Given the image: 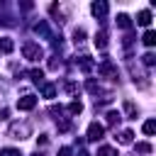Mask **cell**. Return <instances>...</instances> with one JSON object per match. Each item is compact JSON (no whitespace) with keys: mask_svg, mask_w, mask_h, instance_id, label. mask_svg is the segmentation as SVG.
Here are the masks:
<instances>
[{"mask_svg":"<svg viewBox=\"0 0 156 156\" xmlns=\"http://www.w3.org/2000/svg\"><path fill=\"white\" fill-rule=\"evenodd\" d=\"M22 54H24V58H29V61H39V58L44 56L41 46H39V44H34V41H27V44L22 46Z\"/></svg>","mask_w":156,"mask_h":156,"instance_id":"6da1fadb","label":"cell"},{"mask_svg":"<svg viewBox=\"0 0 156 156\" xmlns=\"http://www.w3.org/2000/svg\"><path fill=\"white\" fill-rule=\"evenodd\" d=\"M7 134H10L12 139H27V136H29V124H27V122H22V124L15 122V124H10V132H7Z\"/></svg>","mask_w":156,"mask_h":156,"instance_id":"7a4b0ae2","label":"cell"},{"mask_svg":"<svg viewBox=\"0 0 156 156\" xmlns=\"http://www.w3.org/2000/svg\"><path fill=\"white\" fill-rule=\"evenodd\" d=\"M102 76H107V78H112V80H117V68L107 61V58H102V63H100V68H98Z\"/></svg>","mask_w":156,"mask_h":156,"instance_id":"3957f363","label":"cell"},{"mask_svg":"<svg viewBox=\"0 0 156 156\" xmlns=\"http://www.w3.org/2000/svg\"><path fill=\"white\" fill-rule=\"evenodd\" d=\"M102 134H105V129H102V124H98V122H93V124L88 127V141H98V139H102Z\"/></svg>","mask_w":156,"mask_h":156,"instance_id":"277c9868","label":"cell"},{"mask_svg":"<svg viewBox=\"0 0 156 156\" xmlns=\"http://www.w3.org/2000/svg\"><path fill=\"white\" fill-rule=\"evenodd\" d=\"M107 10H110V7H107V2H102V0H98V2H93V5H90V12H93L95 17H100V20L107 15Z\"/></svg>","mask_w":156,"mask_h":156,"instance_id":"5b68a950","label":"cell"},{"mask_svg":"<svg viewBox=\"0 0 156 156\" xmlns=\"http://www.w3.org/2000/svg\"><path fill=\"white\" fill-rule=\"evenodd\" d=\"M34 105H37L34 95H24V98L17 100V110H34Z\"/></svg>","mask_w":156,"mask_h":156,"instance_id":"8992f818","label":"cell"},{"mask_svg":"<svg viewBox=\"0 0 156 156\" xmlns=\"http://www.w3.org/2000/svg\"><path fill=\"white\" fill-rule=\"evenodd\" d=\"M136 24L149 27V24H151V12H149V10H141V12L136 15Z\"/></svg>","mask_w":156,"mask_h":156,"instance_id":"52a82bcc","label":"cell"},{"mask_svg":"<svg viewBox=\"0 0 156 156\" xmlns=\"http://www.w3.org/2000/svg\"><path fill=\"white\" fill-rule=\"evenodd\" d=\"M41 95H44L46 100L56 98V85H54V83H44V85H41Z\"/></svg>","mask_w":156,"mask_h":156,"instance_id":"ba28073f","label":"cell"},{"mask_svg":"<svg viewBox=\"0 0 156 156\" xmlns=\"http://www.w3.org/2000/svg\"><path fill=\"white\" fill-rule=\"evenodd\" d=\"M93 41H95V46H98V49H105V46H107V34H105V29H100V32L95 34V39H93Z\"/></svg>","mask_w":156,"mask_h":156,"instance_id":"9c48e42d","label":"cell"},{"mask_svg":"<svg viewBox=\"0 0 156 156\" xmlns=\"http://www.w3.org/2000/svg\"><path fill=\"white\" fill-rule=\"evenodd\" d=\"M78 66H80V71H85V73H88V71H93V66H95V63H93V58H90V56H80V58H78Z\"/></svg>","mask_w":156,"mask_h":156,"instance_id":"30bf717a","label":"cell"},{"mask_svg":"<svg viewBox=\"0 0 156 156\" xmlns=\"http://www.w3.org/2000/svg\"><path fill=\"white\" fill-rule=\"evenodd\" d=\"M34 32H37L39 37H49V24H46L44 20H39V22L34 24Z\"/></svg>","mask_w":156,"mask_h":156,"instance_id":"8fae6325","label":"cell"},{"mask_svg":"<svg viewBox=\"0 0 156 156\" xmlns=\"http://www.w3.org/2000/svg\"><path fill=\"white\" fill-rule=\"evenodd\" d=\"M15 49V44H12V39L10 37H0V51H5V54H10Z\"/></svg>","mask_w":156,"mask_h":156,"instance_id":"7c38bea8","label":"cell"},{"mask_svg":"<svg viewBox=\"0 0 156 156\" xmlns=\"http://www.w3.org/2000/svg\"><path fill=\"white\" fill-rule=\"evenodd\" d=\"M144 44H146V46H154V44H156V32H154V29H146V34H144Z\"/></svg>","mask_w":156,"mask_h":156,"instance_id":"4fadbf2b","label":"cell"},{"mask_svg":"<svg viewBox=\"0 0 156 156\" xmlns=\"http://www.w3.org/2000/svg\"><path fill=\"white\" fill-rule=\"evenodd\" d=\"M29 78H32L34 83H41V80H44V71H41V68H32V71H29Z\"/></svg>","mask_w":156,"mask_h":156,"instance_id":"5bb4252c","label":"cell"},{"mask_svg":"<svg viewBox=\"0 0 156 156\" xmlns=\"http://www.w3.org/2000/svg\"><path fill=\"white\" fill-rule=\"evenodd\" d=\"M117 24H119L122 29H129V27H132V20H129L127 15H117Z\"/></svg>","mask_w":156,"mask_h":156,"instance_id":"9a60e30c","label":"cell"},{"mask_svg":"<svg viewBox=\"0 0 156 156\" xmlns=\"http://www.w3.org/2000/svg\"><path fill=\"white\" fill-rule=\"evenodd\" d=\"M68 112H71V115H80V112H83V105H80V100H73V102L68 105Z\"/></svg>","mask_w":156,"mask_h":156,"instance_id":"2e32d148","label":"cell"},{"mask_svg":"<svg viewBox=\"0 0 156 156\" xmlns=\"http://www.w3.org/2000/svg\"><path fill=\"white\" fill-rule=\"evenodd\" d=\"M119 119H122V115H119V112H115V110H112V112H107V124H112V127H115V124H119Z\"/></svg>","mask_w":156,"mask_h":156,"instance_id":"e0dca14e","label":"cell"},{"mask_svg":"<svg viewBox=\"0 0 156 156\" xmlns=\"http://www.w3.org/2000/svg\"><path fill=\"white\" fill-rule=\"evenodd\" d=\"M134 141V134L129 132V129H124L122 134H119V144H132Z\"/></svg>","mask_w":156,"mask_h":156,"instance_id":"ac0fdd59","label":"cell"},{"mask_svg":"<svg viewBox=\"0 0 156 156\" xmlns=\"http://www.w3.org/2000/svg\"><path fill=\"white\" fill-rule=\"evenodd\" d=\"M154 132H156V122H154V119H146V122H144V134L151 136Z\"/></svg>","mask_w":156,"mask_h":156,"instance_id":"d6986e66","label":"cell"},{"mask_svg":"<svg viewBox=\"0 0 156 156\" xmlns=\"http://www.w3.org/2000/svg\"><path fill=\"white\" fill-rule=\"evenodd\" d=\"M98 156H117V151L112 146H100L98 149Z\"/></svg>","mask_w":156,"mask_h":156,"instance_id":"ffe728a7","label":"cell"},{"mask_svg":"<svg viewBox=\"0 0 156 156\" xmlns=\"http://www.w3.org/2000/svg\"><path fill=\"white\" fill-rule=\"evenodd\" d=\"M141 61H144V66H149V68H151V66L156 63V56L149 51V54H144V56H141Z\"/></svg>","mask_w":156,"mask_h":156,"instance_id":"44dd1931","label":"cell"},{"mask_svg":"<svg viewBox=\"0 0 156 156\" xmlns=\"http://www.w3.org/2000/svg\"><path fill=\"white\" fill-rule=\"evenodd\" d=\"M136 151H139V154H151V144L139 141V144H136Z\"/></svg>","mask_w":156,"mask_h":156,"instance_id":"7402d4cb","label":"cell"},{"mask_svg":"<svg viewBox=\"0 0 156 156\" xmlns=\"http://www.w3.org/2000/svg\"><path fill=\"white\" fill-rule=\"evenodd\" d=\"M83 39H85V29H76V32H73V41H76V44H80Z\"/></svg>","mask_w":156,"mask_h":156,"instance_id":"603a6c76","label":"cell"},{"mask_svg":"<svg viewBox=\"0 0 156 156\" xmlns=\"http://www.w3.org/2000/svg\"><path fill=\"white\" fill-rule=\"evenodd\" d=\"M85 88H88V93H93V95H98V90H100V85H98L95 80H88V83H85Z\"/></svg>","mask_w":156,"mask_h":156,"instance_id":"cb8c5ba5","label":"cell"},{"mask_svg":"<svg viewBox=\"0 0 156 156\" xmlns=\"http://www.w3.org/2000/svg\"><path fill=\"white\" fill-rule=\"evenodd\" d=\"M124 112H127V115H129V117H132V119H134V117H136V107H134V105H132V102H124Z\"/></svg>","mask_w":156,"mask_h":156,"instance_id":"d4e9b609","label":"cell"},{"mask_svg":"<svg viewBox=\"0 0 156 156\" xmlns=\"http://www.w3.org/2000/svg\"><path fill=\"white\" fill-rule=\"evenodd\" d=\"M0 156H22V154H20V149H2Z\"/></svg>","mask_w":156,"mask_h":156,"instance_id":"484cf974","label":"cell"},{"mask_svg":"<svg viewBox=\"0 0 156 156\" xmlns=\"http://www.w3.org/2000/svg\"><path fill=\"white\" fill-rule=\"evenodd\" d=\"M58 156H71V149H68V146H61V149H58Z\"/></svg>","mask_w":156,"mask_h":156,"instance_id":"4316f807","label":"cell"},{"mask_svg":"<svg viewBox=\"0 0 156 156\" xmlns=\"http://www.w3.org/2000/svg\"><path fill=\"white\" fill-rule=\"evenodd\" d=\"M2 119H7V110H5V107H0V122H2Z\"/></svg>","mask_w":156,"mask_h":156,"instance_id":"83f0119b","label":"cell"},{"mask_svg":"<svg viewBox=\"0 0 156 156\" xmlns=\"http://www.w3.org/2000/svg\"><path fill=\"white\" fill-rule=\"evenodd\" d=\"M32 156H41V154H32Z\"/></svg>","mask_w":156,"mask_h":156,"instance_id":"f1b7e54d","label":"cell"}]
</instances>
